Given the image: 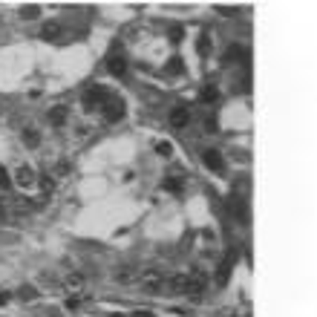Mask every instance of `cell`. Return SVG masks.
Instances as JSON below:
<instances>
[{"label":"cell","mask_w":317,"mask_h":317,"mask_svg":"<svg viewBox=\"0 0 317 317\" xmlns=\"http://www.w3.org/2000/svg\"><path fill=\"white\" fill-rule=\"evenodd\" d=\"M216 12H222L225 18H234V15H236V9H231V6H216Z\"/></svg>","instance_id":"27"},{"label":"cell","mask_w":317,"mask_h":317,"mask_svg":"<svg viewBox=\"0 0 317 317\" xmlns=\"http://www.w3.org/2000/svg\"><path fill=\"white\" fill-rule=\"evenodd\" d=\"M165 291L167 294H185L188 291V274H170V277H165Z\"/></svg>","instance_id":"6"},{"label":"cell","mask_w":317,"mask_h":317,"mask_svg":"<svg viewBox=\"0 0 317 317\" xmlns=\"http://www.w3.org/2000/svg\"><path fill=\"white\" fill-rule=\"evenodd\" d=\"M234 259H236V254L231 251V254L219 262V268H216V274H213V285H216V288H225V285H228L231 271H234Z\"/></svg>","instance_id":"3"},{"label":"cell","mask_w":317,"mask_h":317,"mask_svg":"<svg viewBox=\"0 0 317 317\" xmlns=\"http://www.w3.org/2000/svg\"><path fill=\"white\" fill-rule=\"evenodd\" d=\"M167 121H170V127H176V130H182V127H188L190 124V110L188 107H173L170 110V116H167Z\"/></svg>","instance_id":"7"},{"label":"cell","mask_w":317,"mask_h":317,"mask_svg":"<svg viewBox=\"0 0 317 317\" xmlns=\"http://www.w3.org/2000/svg\"><path fill=\"white\" fill-rule=\"evenodd\" d=\"M162 188H165V190H170V193H182V188H185V185H182V179L167 176L165 182H162Z\"/></svg>","instance_id":"20"},{"label":"cell","mask_w":317,"mask_h":317,"mask_svg":"<svg viewBox=\"0 0 317 317\" xmlns=\"http://www.w3.org/2000/svg\"><path fill=\"white\" fill-rule=\"evenodd\" d=\"M21 139H24V144L29 147V150H35V147H41V133H38L35 127H26Z\"/></svg>","instance_id":"13"},{"label":"cell","mask_w":317,"mask_h":317,"mask_svg":"<svg viewBox=\"0 0 317 317\" xmlns=\"http://www.w3.org/2000/svg\"><path fill=\"white\" fill-rule=\"evenodd\" d=\"M84 303H87V294H70L67 303H64V308H67V311H78Z\"/></svg>","instance_id":"16"},{"label":"cell","mask_w":317,"mask_h":317,"mask_svg":"<svg viewBox=\"0 0 317 317\" xmlns=\"http://www.w3.org/2000/svg\"><path fill=\"white\" fill-rule=\"evenodd\" d=\"M202 162H205V167H208V170H216V173H219V170L225 167L222 153H219V150H213V147H208V150H202Z\"/></svg>","instance_id":"8"},{"label":"cell","mask_w":317,"mask_h":317,"mask_svg":"<svg viewBox=\"0 0 317 317\" xmlns=\"http://www.w3.org/2000/svg\"><path fill=\"white\" fill-rule=\"evenodd\" d=\"M133 277H136V271L130 268V265H121V268L113 274V280L116 282H133Z\"/></svg>","instance_id":"18"},{"label":"cell","mask_w":317,"mask_h":317,"mask_svg":"<svg viewBox=\"0 0 317 317\" xmlns=\"http://www.w3.org/2000/svg\"><path fill=\"white\" fill-rule=\"evenodd\" d=\"M156 153H159V156H170V153H173V144H170V141H156Z\"/></svg>","instance_id":"22"},{"label":"cell","mask_w":317,"mask_h":317,"mask_svg":"<svg viewBox=\"0 0 317 317\" xmlns=\"http://www.w3.org/2000/svg\"><path fill=\"white\" fill-rule=\"evenodd\" d=\"M196 52H199L202 58H208V55H211V38H208V35H202L199 41H196Z\"/></svg>","instance_id":"21"},{"label":"cell","mask_w":317,"mask_h":317,"mask_svg":"<svg viewBox=\"0 0 317 317\" xmlns=\"http://www.w3.org/2000/svg\"><path fill=\"white\" fill-rule=\"evenodd\" d=\"M110 98V93H107L104 87H90L87 93H84V110H95V107H101Z\"/></svg>","instance_id":"4"},{"label":"cell","mask_w":317,"mask_h":317,"mask_svg":"<svg viewBox=\"0 0 317 317\" xmlns=\"http://www.w3.org/2000/svg\"><path fill=\"white\" fill-rule=\"evenodd\" d=\"M107 72H110L113 78H121V75L127 72V58H124V55H110V58H107Z\"/></svg>","instance_id":"10"},{"label":"cell","mask_w":317,"mask_h":317,"mask_svg":"<svg viewBox=\"0 0 317 317\" xmlns=\"http://www.w3.org/2000/svg\"><path fill=\"white\" fill-rule=\"evenodd\" d=\"M133 317H153L150 311H133Z\"/></svg>","instance_id":"30"},{"label":"cell","mask_w":317,"mask_h":317,"mask_svg":"<svg viewBox=\"0 0 317 317\" xmlns=\"http://www.w3.org/2000/svg\"><path fill=\"white\" fill-rule=\"evenodd\" d=\"M12 300V291H0V305H6Z\"/></svg>","instance_id":"28"},{"label":"cell","mask_w":317,"mask_h":317,"mask_svg":"<svg viewBox=\"0 0 317 317\" xmlns=\"http://www.w3.org/2000/svg\"><path fill=\"white\" fill-rule=\"evenodd\" d=\"M9 213V208H6V199H0V216H6Z\"/></svg>","instance_id":"29"},{"label":"cell","mask_w":317,"mask_h":317,"mask_svg":"<svg viewBox=\"0 0 317 317\" xmlns=\"http://www.w3.org/2000/svg\"><path fill=\"white\" fill-rule=\"evenodd\" d=\"M58 35H61V24H55V21H49V24L41 26V38H44V41H55Z\"/></svg>","instance_id":"14"},{"label":"cell","mask_w":317,"mask_h":317,"mask_svg":"<svg viewBox=\"0 0 317 317\" xmlns=\"http://www.w3.org/2000/svg\"><path fill=\"white\" fill-rule=\"evenodd\" d=\"M38 12H41L38 6H24V9H21V18H24V21H35Z\"/></svg>","instance_id":"23"},{"label":"cell","mask_w":317,"mask_h":317,"mask_svg":"<svg viewBox=\"0 0 317 317\" xmlns=\"http://www.w3.org/2000/svg\"><path fill=\"white\" fill-rule=\"evenodd\" d=\"M182 35H185V29H182V26H173V29H170V41H173V44H179Z\"/></svg>","instance_id":"26"},{"label":"cell","mask_w":317,"mask_h":317,"mask_svg":"<svg viewBox=\"0 0 317 317\" xmlns=\"http://www.w3.org/2000/svg\"><path fill=\"white\" fill-rule=\"evenodd\" d=\"M124 113H127V110H124V101H121V98H113V95H110L104 104H101V116H104V121H110V124L121 121Z\"/></svg>","instance_id":"2"},{"label":"cell","mask_w":317,"mask_h":317,"mask_svg":"<svg viewBox=\"0 0 317 317\" xmlns=\"http://www.w3.org/2000/svg\"><path fill=\"white\" fill-rule=\"evenodd\" d=\"M12 185V173H6V167H0V190H9Z\"/></svg>","instance_id":"24"},{"label":"cell","mask_w":317,"mask_h":317,"mask_svg":"<svg viewBox=\"0 0 317 317\" xmlns=\"http://www.w3.org/2000/svg\"><path fill=\"white\" fill-rule=\"evenodd\" d=\"M202 101H205V104H213V101H219V90H216L213 84L202 87Z\"/></svg>","instance_id":"19"},{"label":"cell","mask_w":317,"mask_h":317,"mask_svg":"<svg viewBox=\"0 0 317 317\" xmlns=\"http://www.w3.org/2000/svg\"><path fill=\"white\" fill-rule=\"evenodd\" d=\"M242 58H245V49L239 47V44H231V47L225 49V55H222V64H242Z\"/></svg>","instance_id":"11"},{"label":"cell","mask_w":317,"mask_h":317,"mask_svg":"<svg viewBox=\"0 0 317 317\" xmlns=\"http://www.w3.org/2000/svg\"><path fill=\"white\" fill-rule=\"evenodd\" d=\"M38 182H41V188H44V193H52V190H55V182H52L49 176H38Z\"/></svg>","instance_id":"25"},{"label":"cell","mask_w":317,"mask_h":317,"mask_svg":"<svg viewBox=\"0 0 317 317\" xmlns=\"http://www.w3.org/2000/svg\"><path fill=\"white\" fill-rule=\"evenodd\" d=\"M67 118H70V110H67L64 104H58V107L49 110V124H52V127H64Z\"/></svg>","instance_id":"12"},{"label":"cell","mask_w":317,"mask_h":317,"mask_svg":"<svg viewBox=\"0 0 317 317\" xmlns=\"http://www.w3.org/2000/svg\"><path fill=\"white\" fill-rule=\"evenodd\" d=\"M165 72H167V75H182V72H185V64H182V58H179V55H173V58L165 64Z\"/></svg>","instance_id":"17"},{"label":"cell","mask_w":317,"mask_h":317,"mask_svg":"<svg viewBox=\"0 0 317 317\" xmlns=\"http://www.w3.org/2000/svg\"><path fill=\"white\" fill-rule=\"evenodd\" d=\"M64 288H67L70 294H87V280H84L81 274H75V271H72V274L64 277Z\"/></svg>","instance_id":"9"},{"label":"cell","mask_w":317,"mask_h":317,"mask_svg":"<svg viewBox=\"0 0 317 317\" xmlns=\"http://www.w3.org/2000/svg\"><path fill=\"white\" fill-rule=\"evenodd\" d=\"M15 182L21 185V188H32V185H38V173H35V167H29V165H18L15 167Z\"/></svg>","instance_id":"5"},{"label":"cell","mask_w":317,"mask_h":317,"mask_svg":"<svg viewBox=\"0 0 317 317\" xmlns=\"http://www.w3.org/2000/svg\"><path fill=\"white\" fill-rule=\"evenodd\" d=\"M139 285H141L144 294H162L165 291V274H162L159 268H147L139 277Z\"/></svg>","instance_id":"1"},{"label":"cell","mask_w":317,"mask_h":317,"mask_svg":"<svg viewBox=\"0 0 317 317\" xmlns=\"http://www.w3.org/2000/svg\"><path fill=\"white\" fill-rule=\"evenodd\" d=\"M15 297H18V300H24V303H35V300H38V288H35V285H21Z\"/></svg>","instance_id":"15"}]
</instances>
